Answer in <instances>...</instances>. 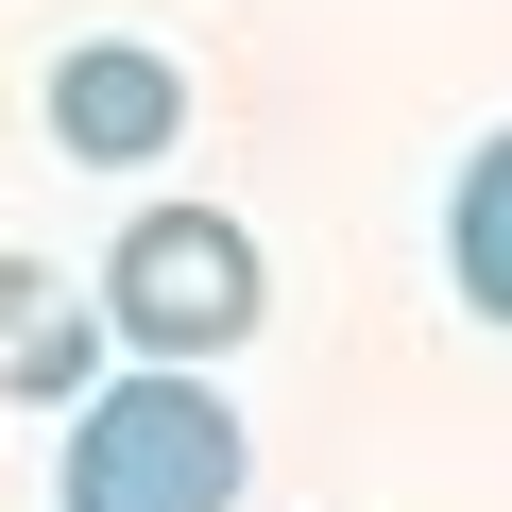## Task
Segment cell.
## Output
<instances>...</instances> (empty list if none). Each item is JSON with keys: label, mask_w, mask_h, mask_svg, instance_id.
<instances>
[{"label": "cell", "mask_w": 512, "mask_h": 512, "mask_svg": "<svg viewBox=\"0 0 512 512\" xmlns=\"http://www.w3.org/2000/svg\"><path fill=\"white\" fill-rule=\"evenodd\" d=\"M239 478H256V444L205 359H137V376L69 393V461H52L69 512H239Z\"/></svg>", "instance_id": "obj_1"}, {"label": "cell", "mask_w": 512, "mask_h": 512, "mask_svg": "<svg viewBox=\"0 0 512 512\" xmlns=\"http://www.w3.org/2000/svg\"><path fill=\"white\" fill-rule=\"evenodd\" d=\"M256 308H274V274H256V222L239 205H137L103 239V325L137 359H239Z\"/></svg>", "instance_id": "obj_2"}, {"label": "cell", "mask_w": 512, "mask_h": 512, "mask_svg": "<svg viewBox=\"0 0 512 512\" xmlns=\"http://www.w3.org/2000/svg\"><path fill=\"white\" fill-rule=\"evenodd\" d=\"M171 137H188V69H171L154 35L52 52V154H69V171H154Z\"/></svg>", "instance_id": "obj_3"}, {"label": "cell", "mask_w": 512, "mask_h": 512, "mask_svg": "<svg viewBox=\"0 0 512 512\" xmlns=\"http://www.w3.org/2000/svg\"><path fill=\"white\" fill-rule=\"evenodd\" d=\"M86 376H103V308L69 274H35V256H0V393H18V410H69Z\"/></svg>", "instance_id": "obj_4"}, {"label": "cell", "mask_w": 512, "mask_h": 512, "mask_svg": "<svg viewBox=\"0 0 512 512\" xmlns=\"http://www.w3.org/2000/svg\"><path fill=\"white\" fill-rule=\"evenodd\" d=\"M444 274H461V308L478 325H512V120L461 154V188H444Z\"/></svg>", "instance_id": "obj_5"}]
</instances>
